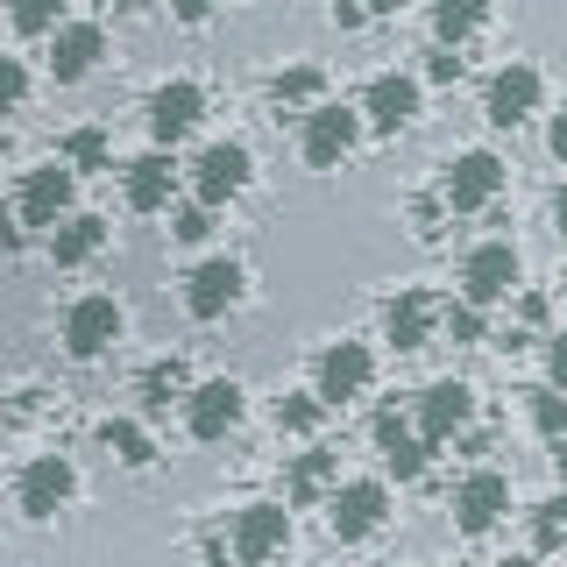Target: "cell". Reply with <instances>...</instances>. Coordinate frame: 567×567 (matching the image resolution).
Masks as SVG:
<instances>
[{
    "mask_svg": "<svg viewBox=\"0 0 567 567\" xmlns=\"http://www.w3.org/2000/svg\"><path fill=\"white\" fill-rule=\"evenodd\" d=\"M354 142H362V114H354V106H333V100L306 106V128H298V156H306L312 171L348 164Z\"/></svg>",
    "mask_w": 567,
    "mask_h": 567,
    "instance_id": "cell-1",
    "label": "cell"
},
{
    "mask_svg": "<svg viewBox=\"0 0 567 567\" xmlns=\"http://www.w3.org/2000/svg\"><path fill=\"white\" fill-rule=\"evenodd\" d=\"M511 291H518V248H511V241L468 248V262H461V306L489 312V306H504Z\"/></svg>",
    "mask_w": 567,
    "mask_h": 567,
    "instance_id": "cell-2",
    "label": "cell"
},
{
    "mask_svg": "<svg viewBox=\"0 0 567 567\" xmlns=\"http://www.w3.org/2000/svg\"><path fill=\"white\" fill-rule=\"evenodd\" d=\"M121 327H128V312H121L106 291H85L79 306L64 312V354L71 362H100V354L121 341Z\"/></svg>",
    "mask_w": 567,
    "mask_h": 567,
    "instance_id": "cell-3",
    "label": "cell"
},
{
    "mask_svg": "<svg viewBox=\"0 0 567 567\" xmlns=\"http://www.w3.org/2000/svg\"><path fill=\"white\" fill-rule=\"evenodd\" d=\"M71 496H79V468H71L64 454H35L22 468V483H14V504H22L29 525H50Z\"/></svg>",
    "mask_w": 567,
    "mask_h": 567,
    "instance_id": "cell-4",
    "label": "cell"
},
{
    "mask_svg": "<svg viewBox=\"0 0 567 567\" xmlns=\"http://www.w3.org/2000/svg\"><path fill=\"white\" fill-rule=\"evenodd\" d=\"M496 192H504V164L489 150H461L447 164V177H440V206L447 213H489Z\"/></svg>",
    "mask_w": 567,
    "mask_h": 567,
    "instance_id": "cell-5",
    "label": "cell"
},
{
    "mask_svg": "<svg viewBox=\"0 0 567 567\" xmlns=\"http://www.w3.org/2000/svg\"><path fill=\"white\" fill-rule=\"evenodd\" d=\"M383 518H390V489H383V483H333V489H327V532H333L341 546L369 539V532H383Z\"/></svg>",
    "mask_w": 567,
    "mask_h": 567,
    "instance_id": "cell-6",
    "label": "cell"
},
{
    "mask_svg": "<svg viewBox=\"0 0 567 567\" xmlns=\"http://www.w3.org/2000/svg\"><path fill=\"white\" fill-rule=\"evenodd\" d=\"M241 412H248V390L235 377H213L199 390H185V433L192 440H227L241 425Z\"/></svg>",
    "mask_w": 567,
    "mask_h": 567,
    "instance_id": "cell-7",
    "label": "cell"
},
{
    "mask_svg": "<svg viewBox=\"0 0 567 567\" xmlns=\"http://www.w3.org/2000/svg\"><path fill=\"white\" fill-rule=\"evenodd\" d=\"M319 390L312 398L319 404H354V398H369V383H377V354H369L362 341H333L327 354H319Z\"/></svg>",
    "mask_w": 567,
    "mask_h": 567,
    "instance_id": "cell-8",
    "label": "cell"
},
{
    "mask_svg": "<svg viewBox=\"0 0 567 567\" xmlns=\"http://www.w3.org/2000/svg\"><path fill=\"white\" fill-rule=\"evenodd\" d=\"M248 177H256V156L241 142H206L192 164V192H199V206H227L235 192H248Z\"/></svg>",
    "mask_w": 567,
    "mask_h": 567,
    "instance_id": "cell-9",
    "label": "cell"
},
{
    "mask_svg": "<svg viewBox=\"0 0 567 567\" xmlns=\"http://www.w3.org/2000/svg\"><path fill=\"white\" fill-rule=\"evenodd\" d=\"M241 291H248V270L235 256H206L199 270L185 277V312L192 319H220V312H235L241 306Z\"/></svg>",
    "mask_w": 567,
    "mask_h": 567,
    "instance_id": "cell-10",
    "label": "cell"
},
{
    "mask_svg": "<svg viewBox=\"0 0 567 567\" xmlns=\"http://www.w3.org/2000/svg\"><path fill=\"white\" fill-rule=\"evenodd\" d=\"M539 100H546V79H539V64H518V58H511V64L489 79V100H483V114L496 121V128H525V121L539 114Z\"/></svg>",
    "mask_w": 567,
    "mask_h": 567,
    "instance_id": "cell-11",
    "label": "cell"
},
{
    "mask_svg": "<svg viewBox=\"0 0 567 567\" xmlns=\"http://www.w3.org/2000/svg\"><path fill=\"white\" fill-rule=\"evenodd\" d=\"M291 546V511L284 504H248L235 511V560L241 567H270Z\"/></svg>",
    "mask_w": 567,
    "mask_h": 567,
    "instance_id": "cell-12",
    "label": "cell"
},
{
    "mask_svg": "<svg viewBox=\"0 0 567 567\" xmlns=\"http://www.w3.org/2000/svg\"><path fill=\"white\" fill-rule=\"evenodd\" d=\"M362 121L377 135H404V128H412V121H419V79H412V71H383V79H369Z\"/></svg>",
    "mask_w": 567,
    "mask_h": 567,
    "instance_id": "cell-13",
    "label": "cell"
},
{
    "mask_svg": "<svg viewBox=\"0 0 567 567\" xmlns=\"http://www.w3.org/2000/svg\"><path fill=\"white\" fill-rule=\"evenodd\" d=\"M504 511H511V483L496 468H475L468 483L454 489V532H461V539H483Z\"/></svg>",
    "mask_w": 567,
    "mask_h": 567,
    "instance_id": "cell-14",
    "label": "cell"
},
{
    "mask_svg": "<svg viewBox=\"0 0 567 567\" xmlns=\"http://www.w3.org/2000/svg\"><path fill=\"white\" fill-rule=\"evenodd\" d=\"M100 58H106L100 22H58V29H50V79H58V85L93 79V64H100Z\"/></svg>",
    "mask_w": 567,
    "mask_h": 567,
    "instance_id": "cell-15",
    "label": "cell"
},
{
    "mask_svg": "<svg viewBox=\"0 0 567 567\" xmlns=\"http://www.w3.org/2000/svg\"><path fill=\"white\" fill-rule=\"evenodd\" d=\"M468 419H475V390L461 377L425 383V398H419V440H425V447H433V440H454Z\"/></svg>",
    "mask_w": 567,
    "mask_h": 567,
    "instance_id": "cell-16",
    "label": "cell"
},
{
    "mask_svg": "<svg viewBox=\"0 0 567 567\" xmlns=\"http://www.w3.org/2000/svg\"><path fill=\"white\" fill-rule=\"evenodd\" d=\"M71 177L64 164H35L29 177H22V199H14V213H22V227H58L64 213H71Z\"/></svg>",
    "mask_w": 567,
    "mask_h": 567,
    "instance_id": "cell-17",
    "label": "cell"
},
{
    "mask_svg": "<svg viewBox=\"0 0 567 567\" xmlns=\"http://www.w3.org/2000/svg\"><path fill=\"white\" fill-rule=\"evenodd\" d=\"M199 114H206V93L192 79H171V85H156V93H150V135L164 142V150L199 128Z\"/></svg>",
    "mask_w": 567,
    "mask_h": 567,
    "instance_id": "cell-18",
    "label": "cell"
},
{
    "mask_svg": "<svg viewBox=\"0 0 567 567\" xmlns=\"http://www.w3.org/2000/svg\"><path fill=\"white\" fill-rule=\"evenodd\" d=\"M433 327H440L433 291H398V298L383 306V341L398 348V354H419L425 341H433Z\"/></svg>",
    "mask_w": 567,
    "mask_h": 567,
    "instance_id": "cell-19",
    "label": "cell"
},
{
    "mask_svg": "<svg viewBox=\"0 0 567 567\" xmlns=\"http://www.w3.org/2000/svg\"><path fill=\"white\" fill-rule=\"evenodd\" d=\"M106 248V220L100 213H64L58 227H50V262L58 270H79V262H93Z\"/></svg>",
    "mask_w": 567,
    "mask_h": 567,
    "instance_id": "cell-20",
    "label": "cell"
},
{
    "mask_svg": "<svg viewBox=\"0 0 567 567\" xmlns=\"http://www.w3.org/2000/svg\"><path fill=\"white\" fill-rule=\"evenodd\" d=\"M171 199H177V164H171L164 150H156V156H135V164H128V206L135 213H164Z\"/></svg>",
    "mask_w": 567,
    "mask_h": 567,
    "instance_id": "cell-21",
    "label": "cell"
},
{
    "mask_svg": "<svg viewBox=\"0 0 567 567\" xmlns=\"http://www.w3.org/2000/svg\"><path fill=\"white\" fill-rule=\"evenodd\" d=\"M483 22H489V0H433V35H440V50H461Z\"/></svg>",
    "mask_w": 567,
    "mask_h": 567,
    "instance_id": "cell-22",
    "label": "cell"
},
{
    "mask_svg": "<svg viewBox=\"0 0 567 567\" xmlns=\"http://www.w3.org/2000/svg\"><path fill=\"white\" fill-rule=\"evenodd\" d=\"M333 475H341V461H333L327 447H306L291 461V504H319V496L333 489Z\"/></svg>",
    "mask_w": 567,
    "mask_h": 567,
    "instance_id": "cell-23",
    "label": "cell"
},
{
    "mask_svg": "<svg viewBox=\"0 0 567 567\" xmlns=\"http://www.w3.org/2000/svg\"><path fill=\"white\" fill-rule=\"evenodd\" d=\"M100 447L114 454L121 468H150V461H156V440L142 433L135 419H106V425H100Z\"/></svg>",
    "mask_w": 567,
    "mask_h": 567,
    "instance_id": "cell-24",
    "label": "cell"
},
{
    "mask_svg": "<svg viewBox=\"0 0 567 567\" xmlns=\"http://www.w3.org/2000/svg\"><path fill=\"white\" fill-rule=\"evenodd\" d=\"M270 100L277 106H319L327 100V79H319V64H291V71L270 79Z\"/></svg>",
    "mask_w": 567,
    "mask_h": 567,
    "instance_id": "cell-25",
    "label": "cell"
},
{
    "mask_svg": "<svg viewBox=\"0 0 567 567\" xmlns=\"http://www.w3.org/2000/svg\"><path fill=\"white\" fill-rule=\"evenodd\" d=\"M106 156H114V150H106V128H71L58 164H64L71 177H79V171H106Z\"/></svg>",
    "mask_w": 567,
    "mask_h": 567,
    "instance_id": "cell-26",
    "label": "cell"
},
{
    "mask_svg": "<svg viewBox=\"0 0 567 567\" xmlns=\"http://www.w3.org/2000/svg\"><path fill=\"white\" fill-rule=\"evenodd\" d=\"M171 398H185V362H150V369H142V404L164 412Z\"/></svg>",
    "mask_w": 567,
    "mask_h": 567,
    "instance_id": "cell-27",
    "label": "cell"
},
{
    "mask_svg": "<svg viewBox=\"0 0 567 567\" xmlns=\"http://www.w3.org/2000/svg\"><path fill=\"white\" fill-rule=\"evenodd\" d=\"M64 8H71V0H8V14H14V29H22V35H50V29L64 22Z\"/></svg>",
    "mask_w": 567,
    "mask_h": 567,
    "instance_id": "cell-28",
    "label": "cell"
},
{
    "mask_svg": "<svg viewBox=\"0 0 567 567\" xmlns=\"http://www.w3.org/2000/svg\"><path fill=\"white\" fill-rule=\"evenodd\" d=\"M532 425H539V440H560L567 433V398H560L554 383L532 390Z\"/></svg>",
    "mask_w": 567,
    "mask_h": 567,
    "instance_id": "cell-29",
    "label": "cell"
},
{
    "mask_svg": "<svg viewBox=\"0 0 567 567\" xmlns=\"http://www.w3.org/2000/svg\"><path fill=\"white\" fill-rule=\"evenodd\" d=\"M319 412H327V404H319L312 390H298V398H277V433H312Z\"/></svg>",
    "mask_w": 567,
    "mask_h": 567,
    "instance_id": "cell-30",
    "label": "cell"
},
{
    "mask_svg": "<svg viewBox=\"0 0 567 567\" xmlns=\"http://www.w3.org/2000/svg\"><path fill=\"white\" fill-rule=\"evenodd\" d=\"M560 539H567V504H560V496H546L539 518H532V546H539V554H560Z\"/></svg>",
    "mask_w": 567,
    "mask_h": 567,
    "instance_id": "cell-31",
    "label": "cell"
},
{
    "mask_svg": "<svg viewBox=\"0 0 567 567\" xmlns=\"http://www.w3.org/2000/svg\"><path fill=\"white\" fill-rule=\"evenodd\" d=\"M383 461H390V475H398V483H419V475H425V440L404 433L398 447H383Z\"/></svg>",
    "mask_w": 567,
    "mask_h": 567,
    "instance_id": "cell-32",
    "label": "cell"
},
{
    "mask_svg": "<svg viewBox=\"0 0 567 567\" xmlns=\"http://www.w3.org/2000/svg\"><path fill=\"white\" fill-rule=\"evenodd\" d=\"M213 235V206H177L171 213V241H206Z\"/></svg>",
    "mask_w": 567,
    "mask_h": 567,
    "instance_id": "cell-33",
    "label": "cell"
},
{
    "mask_svg": "<svg viewBox=\"0 0 567 567\" xmlns=\"http://www.w3.org/2000/svg\"><path fill=\"white\" fill-rule=\"evenodd\" d=\"M22 100H29V71L14 64V58H0V114H14Z\"/></svg>",
    "mask_w": 567,
    "mask_h": 567,
    "instance_id": "cell-34",
    "label": "cell"
},
{
    "mask_svg": "<svg viewBox=\"0 0 567 567\" xmlns=\"http://www.w3.org/2000/svg\"><path fill=\"white\" fill-rule=\"evenodd\" d=\"M447 333H454L461 348H468V341H483V312H475V306H447Z\"/></svg>",
    "mask_w": 567,
    "mask_h": 567,
    "instance_id": "cell-35",
    "label": "cell"
},
{
    "mask_svg": "<svg viewBox=\"0 0 567 567\" xmlns=\"http://www.w3.org/2000/svg\"><path fill=\"white\" fill-rule=\"evenodd\" d=\"M171 14L185 29H199V22H213V14H220V0H171Z\"/></svg>",
    "mask_w": 567,
    "mask_h": 567,
    "instance_id": "cell-36",
    "label": "cell"
},
{
    "mask_svg": "<svg viewBox=\"0 0 567 567\" xmlns=\"http://www.w3.org/2000/svg\"><path fill=\"white\" fill-rule=\"evenodd\" d=\"M327 14H333V29H341V35H354V29L369 22V8H362V0H333Z\"/></svg>",
    "mask_w": 567,
    "mask_h": 567,
    "instance_id": "cell-37",
    "label": "cell"
},
{
    "mask_svg": "<svg viewBox=\"0 0 567 567\" xmlns=\"http://www.w3.org/2000/svg\"><path fill=\"white\" fill-rule=\"evenodd\" d=\"M369 433H377V454H383V447H398V440L412 433V425H404L398 412H377V425H369Z\"/></svg>",
    "mask_w": 567,
    "mask_h": 567,
    "instance_id": "cell-38",
    "label": "cell"
},
{
    "mask_svg": "<svg viewBox=\"0 0 567 567\" xmlns=\"http://www.w3.org/2000/svg\"><path fill=\"white\" fill-rule=\"evenodd\" d=\"M425 79H433V85H454V79H461V58H454V50H433V64H425Z\"/></svg>",
    "mask_w": 567,
    "mask_h": 567,
    "instance_id": "cell-39",
    "label": "cell"
},
{
    "mask_svg": "<svg viewBox=\"0 0 567 567\" xmlns=\"http://www.w3.org/2000/svg\"><path fill=\"white\" fill-rule=\"evenodd\" d=\"M412 235H419V241H440V206H433V199L412 206Z\"/></svg>",
    "mask_w": 567,
    "mask_h": 567,
    "instance_id": "cell-40",
    "label": "cell"
},
{
    "mask_svg": "<svg viewBox=\"0 0 567 567\" xmlns=\"http://www.w3.org/2000/svg\"><path fill=\"white\" fill-rule=\"evenodd\" d=\"M362 8H369V14H398L404 0H362Z\"/></svg>",
    "mask_w": 567,
    "mask_h": 567,
    "instance_id": "cell-41",
    "label": "cell"
},
{
    "mask_svg": "<svg viewBox=\"0 0 567 567\" xmlns=\"http://www.w3.org/2000/svg\"><path fill=\"white\" fill-rule=\"evenodd\" d=\"M504 567H539V560H532V554H525V560H504Z\"/></svg>",
    "mask_w": 567,
    "mask_h": 567,
    "instance_id": "cell-42",
    "label": "cell"
},
{
    "mask_svg": "<svg viewBox=\"0 0 567 567\" xmlns=\"http://www.w3.org/2000/svg\"><path fill=\"white\" fill-rule=\"evenodd\" d=\"M114 8H121V14H128V8H142V0H114Z\"/></svg>",
    "mask_w": 567,
    "mask_h": 567,
    "instance_id": "cell-43",
    "label": "cell"
},
{
    "mask_svg": "<svg viewBox=\"0 0 567 567\" xmlns=\"http://www.w3.org/2000/svg\"><path fill=\"white\" fill-rule=\"evenodd\" d=\"M377 567H398V560H377Z\"/></svg>",
    "mask_w": 567,
    "mask_h": 567,
    "instance_id": "cell-44",
    "label": "cell"
}]
</instances>
